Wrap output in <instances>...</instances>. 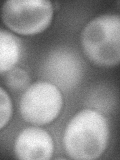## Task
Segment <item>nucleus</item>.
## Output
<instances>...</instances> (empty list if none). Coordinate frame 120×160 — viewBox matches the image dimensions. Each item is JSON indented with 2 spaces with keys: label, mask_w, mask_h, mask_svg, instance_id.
Instances as JSON below:
<instances>
[{
  "label": "nucleus",
  "mask_w": 120,
  "mask_h": 160,
  "mask_svg": "<svg viewBox=\"0 0 120 160\" xmlns=\"http://www.w3.org/2000/svg\"><path fill=\"white\" fill-rule=\"evenodd\" d=\"M109 126L102 114L83 109L70 119L63 134L65 151L72 159L93 160L106 150Z\"/></svg>",
  "instance_id": "f257e3e1"
},
{
  "label": "nucleus",
  "mask_w": 120,
  "mask_h": 160,
  "mask_svg": "<svg viewBox=\"0 0 120 160\" xmlns=\"http://www.w3.org/2000/svg\"><path fill=\"white\" fill-rule=\"evenodd\" d=\"M81 46L85 55L99 67L117 66L120 61V17L118 14H101L85 25L81 32Z\"/></svg>",
  "instance_id": "f03ea898"
},
{
  "label": "nucleus",
  "mask_w": 120,
  "mask_h": 160,
  "mask_svg": "<svg viewBox=\"0 0 120 160\" xmlns=\"http://www.w3.org/2000/svg\"><path fill=\"white\" fill-rule=\"evenodd\" d=\"M53 4L46 0H9L1 8V19L11 31L36 35L49 27L53 18Z\"/></svg>",
  "instance_id": "7ed1b4c3"
},
{
  "label": "nucleus",
  "mask_w": 120,
  "mask_h": 160,
  "mask_svg": "<svg viewBox=\"0 0 120 160\" xmlns=\"http://www.w3.org/2000/svg\"><path fill=\"white\" fill-rule=\"evenodd\" d=\"M63 107L62 92L49 81H37L26 88L20 99L22 118L34 125H46L56 119Z\"/></svg>",
  "instance_id": "20e7f679"
},
{
  "label": "nucleus",
  "mask_w": 120,
  "mask_h": 160,
  "mask_svg": "<svg viewBox=\"0 0 120 160\" xmlns=\"http://www.w3.org/2000/svg\"><path fill=\"white\" fill-rule=\"evenodd\" d=\"M42 74L60 90H72L81 81L83 65L81 59L70 48L51 51L42 64Z\"/></svg>",
  "instance_id": "39448f33"
},
{
  "label": "nucleus",
  "mask_w": 120,
  "mask_h": 160,
  "mask_svg": "<svg viewBox=\"0 0 120 160\" xmlns=\"http://www.w3.org/2000/svg\"><path fill=\"white\" fill-rule=\"evenodd\" d=\"M54 151L53 139L46 130L27 127L19 132L14 142V153L18 159L48 160Z\"/></svg>",
  "instance_id": "423d86ee"
},
{
  "label": "nucleus",
  "mask_w": 120,
  "mask_h": 160,
  "mask_svg": "<svg viewBox=\"0 0 120 160\" xmlns=\"http://www.w3.org/2000/svg\"><path fill=\"white\" fill-rule=\"evenodd\" d=\"M22 42L16 35L0 27V74L9 72L21 58Z\"/></svg>",
  "instance_id": "0eeeda50"
},
{
  "label": "nucleus",
  "mask_w": 120,
  "mask_h": 160,
  "mask_svg": "<svg viewBox=\"0 0 120 160\" xmlns=\"http://www.w3.org/2000/svg\"><path fill=\"white\" fill-rule=\"evenodd\" d=\"M30 83L29 74L20 67H14L6 74L5 84L13 91H21L28 87Z\"/></svg>",
  "instance_id": "6e6552de"
},
{
  "label": "nucleus",
  "mask_w": 120,
  "mask_h": 160,
  "mask_svg": "<svg viewBox=\"0 0 120 160\" xmlns=\"http://www.w3.org/2000/svg\"><path fill=\"white\" fill-rule=\"evenodd\" d=\"M13 105L6 90L0 87V130L6 126L12 116Z\"/></svg>",
  "instance_id": "1a4fd4ad"
}]
</instances>
